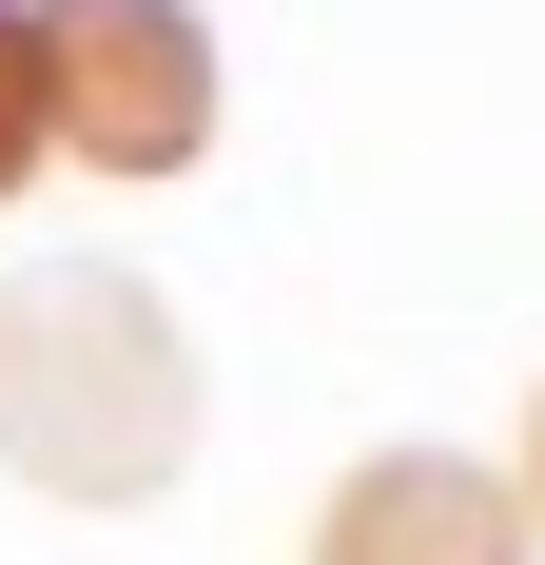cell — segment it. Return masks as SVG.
<instances>
[{"label":"cell","instance_id":"6da1fadb","mask_svg":"<svg viewBox=\"0 0 545 565\" xmlns=\"http://www.w3.org/2000/svg\"><path fill=\"white\" fill-rule=\"evenodd\" d=\"M175 449H195V332L157 312V274L40 254L0 292V468L58 508H157Z\"/></svg>","mask_w":545,"mask_h":565},{"label":"cell","instance_id":"7a4b0ae2","mask_svg":"<svg viewBox=\"0 0 545 565\" xmlns=\"http://www.w3.org/2000/svg\"><path fill=\"white\" fill-rule=\"evenodd\" d=\"M40 40V137L98 175H175L215 157V20L195 0H20Z\"/></svg>","mask_w":545,"mask_h":565},{"label":"cell","instance_id":"3957f363","mask_svg":"<svg viewBox=\"0 0 545 565\" xmlns=\"http://www.w3.org/2000/svg\"><path fill=\"white\" fill-rule=\"evenodd\" d=\"M312 565H526V488L468 449H371L312 508Z\"/></svg>","mask_w":545,"mask_h":565},{"label":"cell","instance_id":"277c9868","mask_svg":"<svg viewBox=\"0 0 545 565\" xmlns=\"http://www.w3.org/2000/svg\"><path fill=\"white\" fill-rule=\"evenodd\" d=\"M40 157H58V137H40V40H20V0H0V195H20Z\"/></svg>","mask_w":545,"mask_h":565},{"label":"cell","instance_id":"5b68a950","mask_svg":"<svg viewBox=\"0 0 545 565\" xmlns=\"http://www.w3.org/2000/svg\"><path fill=\"white\" fill-rule=\"evenodd\" d=\"M526 508H545V391H526Z\"/></svg>","mask_w":545,"mask_h":565}]
</instances>
